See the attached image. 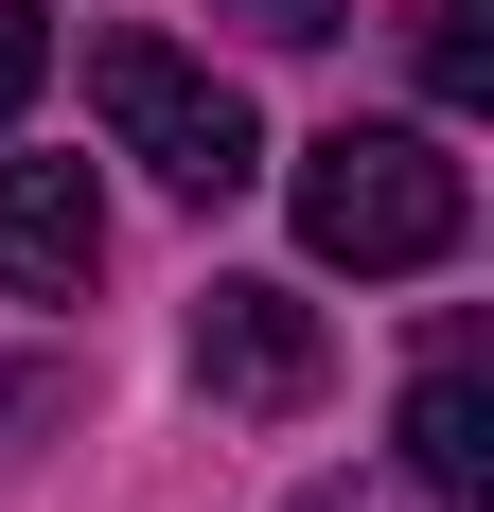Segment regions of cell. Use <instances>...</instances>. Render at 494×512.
<instances>
[{
  "label": "cell",
  "instance_id": "cell-5",
  "mask_svg": "<svg viewBox=\"0 0 494 512\" xmlns=\"http://www.w3.org/2000/svg\"><path fill=\"white\" fill-rule=\"evenodd\" d=\"M406 477H424V495H442V512H477L494 495V389H477V371H424V389H406Z\"/></svg>",
  "mask_w": 494,
  "mask_h": 512
},
{
  "label": "cell",
  "instance_id": "cell-3",
  "mask_svg": "<svg viewBox=\"0 0 494 512\" xmlns=\"http://www.w3.org/2000/svg\"><path fill=\"white\" fill-rule=\"evenodd\" d=\"M318 301L300 283H212L195 301V389L212 407H247V424H283V407H318Z\"/></svg>",
  "mask_w": 494,
  "mask_h": 512
},
{
  "label": "cell",
  "instance_id": "cell-2",
  "mask_svg": "<svg viewBox=\"0 0 494 512\" xmlns=\"http://www.w3.org/2000/svg\"><path fill=\"white\" fill-rule=\"evenodd\" d=\"M89 106H106V142L142 159V177H177L195 212L265 177V124H247V89L212 71V53H177V36H106V53H89Z\"/></svg>",
  "mask_w": 494,
  "mask_h": 512
},
{
  "label": "cell",
  "instance_id": "cell-6",
  "mask_svg": "<svg viewBox=\"0 0 494 512\" xmlns=\"http://www.w3.org/2000/svg\"><path fill=\"white\" fill-rule=\"evenodd\" d=\"M424 89H442V106L494 89V0H424Z\"/></svg>",
  "mask_w": 494,
  "mask_h": 512
},
{
  "label": "cell",
  "instance_id": "cell-1",
  "mask_svg": "<svg viewBox=\"0 0 494 512\" xmlns=\"http://www.w3.org/2000/svg\"><path fill=\"white\" fill-rule=\"evenodd\" d=\"M283 195H300V248L353 265V283H424V265L477 230V177H459L424 124H318Z\"/></svg>",
  "mask_w": 494,
  "mask_h": 512
},
{
  "label": "cell",
  "instance_id": "cell-7",
  "mask_svg": "<svg viewBox=\"0 0 494 512\" xmlns=\"http://www.w3.org/2000/svg\"><path fill=\"white\" fill-rule=\"evenodd\" d=\"M212 18H247L265 53H318V36H353V0H212Z\"/></svg>",
  "mask_w": 494,
  "mask_h": 512
},
{
  "label": "cell",
  "instance_id": "cell-4",
  "mask_svg": "<svg viewBox=\"0 0 494 512\" xmlns=\"http://www.w3.org/2000/svg\"><path fill=\"white\" fill-rule=\"evenodd\" d=\"M89 265H106L89 159H0V283L18 301H89Z\"/></svg>",
  "mask_w": 494,
  "mask_h": 512
},
{
  "label": "cell",
  "instance_id": "cell-9",
  "mask_svg": "<svg viewBox=\"0 0 494 512\" xmlns=\"http://www.w3.org/2000/svg\"><path fill=\"white\" fill-rule=\"evenodd\" d=\"M283 512H389V495H353V477H318V495H283Z\"/></svg>",
  "mask_w": 494,
  "mask_h": 512
},
{
  "label": "cell",
  "instance_id": "cell-8",
  "mask_svg": "<svg viewBox=\"0 0 494 512\" xmlns=\"http://www.w3.org/2000/svg\"><path fill=\"white\" fill-rule=\"evenodd\" d=\"M36 71H53V0H0V124L36 106Z\"/></svg>",
  "mask_w": 494,
  "mask_h": 512
}]
</instances>
